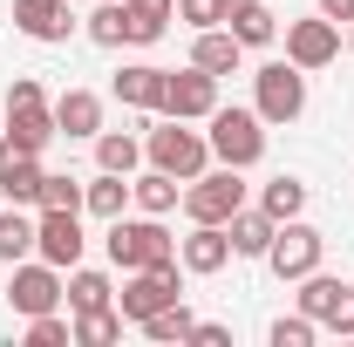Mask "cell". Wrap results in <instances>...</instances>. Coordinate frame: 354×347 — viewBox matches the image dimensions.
I'll list each match as a JSON object with an SVG mask.
<instances>
[{
  "label": "cell",
  "mask_w": 354,
  "mask_h": 347,
  "mask_svg": "<svg viewBox=\"0 0 354 347\" xmlns=\"http://www.w3.org/2000/svg\"><path fill=\"white\" fill-rule=\"evenodd\" d=\"M102 245H109V259L123 265V272H136V265H171L177 259V238L164 232V218H150V212H123V218H109V232H102Z\"/></svg>",
  "instance_id": "obj_1"
},
{
  "label": "cell",
  "mask_w": 354,
  "mask_h": 347,
  "mask_svg": "<svg viewBox=\"0 0 354 347\" xmlns=\"http://www.w3.org/2000/svg\"><path fill=\"white\" fill-rule=\"evenodd\" d=\"M7 143L14 150H28V157H41L48 143H55V102H48V88L35 82V75H21V82H7Z\"/></svg>",
  "instance_id": "obj_2"
},
{
  "label": "cell",
  "mask_w": 354,
  "mask_h": 347,
  "mask_svg": "<svg viewBox=\"0 0 354 347\" xmlns=\"http://www.w3.org/2000/svg\"><path fill=\"white\" fill-rule=\"evenodd\" d=\"M143 157H150L157 171H171L177 184H191L198 171H212V136H205V130H191L184 116H164L157 130L143 136Z\"/></svg>",
  "instance_id": "obj_3"
},
{
  "label": "cell",
  "mask_w": 354,
  "mask_h": 347,
  "mask_svg": "<svg viewBox=\"0 0 354 347\" xmlns=\"http://www.w3.org/2000/svg\"><path fill=\"white\" fill-rule=\"evenodd\" d=\"M252 109L266 116V130H286L307 116V68L293 62H259L252 68Z\"/></svg>",
  "instance_id": "obj_4"
},
{
  "label": "cell",
  "mask_w": 354,
  "mask_h": 347,
  "mask_svg": "<svg viewBox=\"0 0 354 347\" xmlns=\"http://www.w3.org/2000/svg\"><path fill=\"white\" fill-rule=\"evenodd\" d=\"M205 123H212V164H232V171H252V164H259L266 157V116L259 109H212V116H205Z\"/></svg>",
  "instance_id": "obj_5"
},
{
  "label": "cell",
  "mask_w": 354,
  "mask_h": 347,
  "mask_svg": "<svg viewBox=\"0 0 354 347\" xmlns=\"http://www.w3.org/2000/svg\"><path fill=\"white\" fill-rule=\"evenodd\" d=\"M239 205H245V177L232 171V164L198 171L191 184H184V218H191V225H225Z\"/></svg>",
  "instance_id": "obj_6"
},
{
  "label": "cell",
  "mask_w": 354,
  "mask_h": 347,
  "mask_svg": "<svg viewBox=\"0 0 354 347\" xmlns=\"http://www.w3.org/2000/svg\"><path fill=\"white\" fill-rule=\"evenodd\" d=\"M320 259H327V238L313 232L307 218H286V225L272 232V245H266L272 279H307V272H320Z\"/></svg>",
  "instance_id": "obj_7"
},
{
  "label": "cell",
  "mask_w": 354,
  "mask_h": 347,
  "mask_svg": "<svg viewBox=\"0 0 354 347\" xmlns=\"http://www.w3.org/2000/svg\"><path fill=\"white\" fill-rule=\"evenodd\" d=\"M293 286H300V313L320 320V334H354V286L348 279L307 272V279H293Z\"/></svg>",
  "instance_id": "obj_8"
},
{
  "label": "cell",
  "mask_w": 354,
  "mask_h": 347,
  "mask_svg": "<svg viewBox=\"0 0 354 347\" xmlns=\"http://www.w3.org/2000/svg\"><path fill=\"white\" fill-rule=\"evenodd\" d=\"M177 272H184V265H136L130 279H123V293H116V306H123V320H136V327H143V320H150V313H157V306H171V300H184V293H177Z\"/></svg>",
  "instance_id": "obj_9"
},
{
  "label": "cell",
  "mask_w": 354,
  "mask_h": 347,
  "mask_svg": "<svg viewBox=\"0 0 354 347\" xmlns=\"http://www.w3.org/2000/svg\"><path fill=\"white\" fill-rule=\"evenodd\" d=\"M7 306H14L21 320L55 313V306H62V265H48V259H21V265H14V279H7Z\"/></svg>",
  "instance_id": "obj_10"
},
{
  "label": "cell",
  "mask_w": 354,
  "mask_h": 347,
  "mask_svg": "<svg viewBox=\"0 0 354 347\" xmlns=\"http://www.w3.org/2000/svg\"><path fill=\"white\" fill-rule=\"evenodd\" d=\"M212 109H218V75H205L198 62H191V68H171V82H164V116L205 123Z\"/></svg>",
  "instance_id": "obj_11"
},
{
  "label": "cell",
  "mask_w": 354,
  "mask_h": 347,
  "mask_svg": "<svg viewBox=\"0 0 354 347\" xmlns=\"http://www.w3.org/2000/svg\"><path fill=\"white\" fill-rule=\"evenodd\" d=\"M341 55V21H327V14H313V21H286V62L293 68H327Z\"/></svg>",
  "instance_id": "obj_12"
},
{
  "label": "cell",
  "mask_w": 354,
  "mask_h": 347,
  "mask_svg": "<svg viewBox=\"0 0 354 347\" xmlns=\"http://www.w3.org/2000/svg\"><path fill=\"white\" fill-rule=\"evenodd\" d=\"M82 212H41L35 218V259H48V265H82Z\"/></svg>",
  "instance_id": "obj_13"
},
{
  "label": "cell",
  "mask_w": 354,
  "mask_h": 347,
  "mask_svg": "<svg viewBox=\"0 0 354 347\" xmlns=\"http://www.w3.org/2000/svg\"><path fill=\"white\" fill-rule=\"evenodd\" d=\"M41 157H28V150H14V143H7V136H0V205H21V212H28V205H35V212H41Z\"/></svg>",
  "instance_id": "obj_14"
},
{
  "label": "cell",
  "mask_w": 354,
  "mask_h": 347,
  "mask_svg": "<svg viewBox=\"0 0 354 347\" xmlns=\"http://www.w3.org/2000/svg\"><path fill=\"white\" fill-rule=\"evenodd\" d=\"M164 82H171V68H157V62H130V68H116V75H109V95H116V102H130V109L164 116Z\"/></svg>",
  "instance_id": "obj_15"
},
{
  "label": "cell",
  "mask_w": 354,
  "mask_h": 347,
  "mask_svg": "<svg viewBox=\"0 0 354 347\" xmlns=\"http://www.w3.org/2000/svg\"><path fill=\"white\" fill-rule=\"evenodd\" d=\"M177 265L198 272V279L225 272V265H232V232H225V225H191V238H177Z\"/></svg>",
  "instance_id": "obj_16"
},
{
  "label": "cell",
  "mask_w": 354,
  "mask_h": 347,
  "mask_svg": "<svg viewBox=\"0 0 354 347\" xmlns=\"http://www.w3.org/2000/svg\"><path fill=\"white\" fill-rule=\"evenodd\" d=\"M14 28H21L28 41L55 48V41L75 35V14H68V0H14Z\"/></svg>",
  "instance_id": "obj_17"
},
{
  "label": "cell",
  "mask_w": 354,
  "mask_h": 347,
  "mask_svg": "<svg viewBox=\"0 0 354 347\" xmlns=\"http://www.w3.org/2000/svg\"><path fill=\"white\" fill-rule=\"evenodd\" d=\"M55 130L68 143H95L102 136V95L95 88H62L55 95Z\"/></svg>",
  "instance_id": "obj_18"
},
{
  "label": "cell",
  "mask_w": 354,
  "mask_h": 347,
  "mask_svg": "<svg viewBox=\"0 0 354 347\" xmlns=\"http://www.w3.org/2000/svg\"><path fill=\"white\" fill-rule=\"evenodd\" d=\"M191 62H198V68H205V75H239V68H245V48L232 41V28H198V35H191Z\"/></svg>",
  "instance_id": "obj_19"
},
{
  "label": "cell",
  "mask_w": 354,
  "mask_h": 347,
  "mask_svg": "<svg viewBox=\"0 0 354 347\" xmlns=\"http://www.w3.org/2000/svg\"><path fill=\"white\" fill-rule=\"evenodd\" d=\"M225 232H232V259H266V245H272L279 218H266L259 205H239V212L225 218Z\"/></svg>",
  "instance_id": "obj_20"
},
{
  "label": "cell",
  "mask_w": 354,
  "mask_h": 347,
  "mask_svg": "<svg viewBox=\"0 0 354 347\" xmlns=\"http://www.w3.org/2000/svg\"><path fill=\"white\" fill-rule=\"evenodd\" d=\"M62 306H68V313L116 306V286H109V272H95V265H68V272H62Z\"/></svg>",
  "instance_id": "obj_21"
},
{
  "label": "cell",
  "mask_w": 354,
  "mask_h": 347,
  "mask_svg": "<svg viewBox=\"0 0 354 347\" xmlns=\"http://www.w3.org/2000/svg\"><path fill=\"white\" fill-rule=\"evenodd\" d=\"M130 205H136V212H150V218H171L177 205H184V191H177L171 171H157V164H150V171L130 177Z\"/></svg>",
  "instance_id": "obj_22"
},
{
  "label": "cell",
  "mask_w": 354,
  "mask_h": 347,
  "mask_svg": "<svg viewBox=\"0 0 354 347\" xmlns=\"http://www.w3.org/2000/svg\"><path fill=\"white\" fill-rule=\"evenodd\" d=\"M225 28H232V41H239V48H266V41H279V14H272V7H259V0L232 7V14H225Z\"/></svg>",
  "instance_id": "obj_23"
},
{
  "label": "cell",
  "mask_w": 354,
  "mask_h": 347,
  "mask_svg": "<svg viewBox=\"0 0 354 347\" xmlns=\"http://www.w3.org/2000/svg\"><path fill=\"white\" fill-rule=\"evenodd\" d=\"M82 212L102 218V225H109V218H123V212H130V177L95 171V177H88V191H82Z\"/></svg>",
  "instance_id": "obj_24"
},
{
  "label": "cell",
  "mask_w": 354,
  "mask_h": 347,
  "mask_svg": "<svg viewBox=\"0 0 354 347\" xmlns=\"http://www.w3.org/2000/svg\"><path fill=\"white\" fill-rule=\"evenodd\" d=\"M75 320V347H116L123 341V306H88V313H68Z\"/></svg>",
  "instance_id": "obj_25"
},
{
  "label": "cell",
  "mask_w": 354,
  "mask_h": 347,
  "mask_svg": "<svg viewBox=\"0 0 354 347\" xmlns=\"http://www.w3.org/2000/svg\"><path fill=\"white\" fill-rule=\"evenodd\" d=\"M136 164H143V136H130V130H102L95 136V171L136 177Z\"/></svg>",
  "instance_id": "obj_26"
},
{
  "label": "cell",
  "mask_w": 354,
  "mask_h": 347,
  "mask_svg": "<svg viewBox=\"0 0 354 347\" xmlns=\"http://www.w3.org/2000/svg\"><path fill=\"white\" fill-rule=\"evenodd\" d=\"M21 259H35V218L21 205H7L0 212V265H21Z\"/></svg>",
  "instance_id": "obj_27"
},
{
  "label": "cell",
  "mask_w": 354,
  "mask_h": 347,
  "mask_svg": "<svg viewBox=\"0 0 354 347\" xmlns=\"http://www.w3.org/2000/svg\"><path fill=\"white\" fill-rule=\"evenodd\" d=\"M171 14H177V0H130V48H150V41H164Z\"/></svg>",
  "instance_id": "obj_28"
},
{
  "label": "cell",
  "mask_w": 354,
  "mask_h": 347,
  "mask_svg": "<svg viewBox=\"0 0 354 347\" xmlns=\"http://www.w3.org/2000/svg\"><path fill=\"white\" fill-rule=\"evenodd\" d=\"M88 41L95 48H123L130 41V0H102V7L88 14Z\"/></svg>",
  "instance_id": "obj_29"
},
{
  "label": "cell",
  "mask_w": 354,
  "mask_h": 347,
  "mask_svg": "<svg viewBox=\"0 0 354 347\" xmlns=\"http://www.w3.org/2000/svg\"><path fill=\"white\" fill-rule=\"evenodd\" d=\"M259 212L279 218V225H286V218H300V212H307V184H300V177H272V184L259 191Z\"/></svg>",
  "instance_id": "obj_30"
},
{
  "label": "cell",
  "mask_w": 354,
  "mask_h": 347,
  "mask_svg": "<svg viewBox=\"0 0 354 347\" xmlns=\"http://www.w3.org/2000/svg\"><path fill=\"white\" fill-rule=\"evenodd\" d=\"M143 334H150V341H191V334H198V320L184 313V300H171V306H157V313L143 320Z\"/></svg>",
  "instance_id": "obj_31"
},
{
  "label": "cell",
  "mask_w": 354,
  "mask_h": 347,
  "mask_svg": "<svg viewBox=\"0 0 354 347\" xmlns=\"http://www.w3.org/2000/svg\"><path fill=\"white\" fill-rule=\"evenodd\" d=\"M82 177H62V171H48L41 177V212H82Z\"/></svg>",
  "instance_id": "obj_32"
},
{
  "label": "cell",
  "mask_w": 354,
  "mask_h": 347,
  "mask_svg": "<svg viewBox=\"0 0 354 347\" xmlns=\"http://www.w3.org/2000/svg\"><path fill=\"white\" fill-rule=\"evenodd\" d=\"M266 341H272V347H313V341H320V320H307V313H279V320L266 327Z\"/></svg>",
  "instance_id": "obj_33"
},
{
  "label": "cell",
  "mask_w": 354,
  "mask_h": 347,
  "mask_svg": "<svg viewBox=\"0 0 354 347\" xmlns=\"http://www.w3.org/2000/svg\"><path fill=\"white\" fill-rule=\"evenodd\" d=\"M28 347H75V320H62V313H35V320H28Z\"/></svg>",
  "instance_id": "obj_34"
},
{
  "label": "cell",
  "mask_w": 354,
  "mask_h": 347,
  "mask_svg": "<svg viewBox=\"0 0 354 347\" xmlns=\"http://www.w3.org/2000/svg\"><path fill=\"white\" fill-rule=\"evenodd\" d=\"M177 21L198 35V28H225V0H177Z\"/></svg>",
  "instance_id": "obj_35"
},
{
  "label": "cell",
  "mask_w": 354,
  "mask_h": 347,
  "mask_svg": "<svg viewBox=\"0 0 354 347\" xmlns=\"http://www.w3.org/2000/svg\"><path fill=\"white\" fill-rule=\"evenodd\" d=\"M198 347H232V327H218V320H198V334H191Z\"/></svg>",
  "instance_id": "obj_36"
},
{
  "label": "cell",
  "mask_w": 354,
  "mask_h": 347,
  "mask_svg": "<svg viewBox=\"0 0 354 347\" xmlns=\"http://www.w3.org/2000/svg\"><path fill=\"white\" fill-rule=\"evenodd\" d=\"M320 14H327V21H341V28H348V21H354V0H320Z\"/></svg>",
  "instance_id": "obj_37"
},
{
  "label": "cell",
  "mask_w": 354,
  "mask_h": 347,
  "mask_svg": "<svg viewBox=\"0 0 354 347\" xmlns=\"http://www.w3.org/2000/svg\"><path fill=\"white\" fill-rule=\"evenodd\" d=\"M348 55H354V21H348Z\"/></svg>",
  "instance_id": "obj_38"
},
{
  "label": "cell",
  "mask_w": 354,
  "mask_h": 347,
  "mask_svg": "<svg viewBox=\"0 0 354 347\" xmlns=\"http://www.w3.org/2000/svg\"><path fill=\"white\" fill-rule=\"evenodd\" d=\"M232 7H245V0H225V14H232Z\"/></svg>",
  "instance_id": "obj_39"
}]
</instances>
